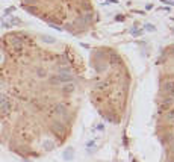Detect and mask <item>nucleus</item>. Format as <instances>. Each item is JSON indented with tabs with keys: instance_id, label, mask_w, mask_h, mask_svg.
I'll use <instances>...</instances> for the list:
<instances>
[{
	"instance_id": "obj_1",
	"label": "nucleus",
	"mask_w": 174,
	"mask_h": 162,
	"mask_svg": "<svg viewBox=\"0 0 174 162\" xmlns=\"http://www.w3.org/2000/svg\"><path fill=\"white\" fill-rule=\"evenodd\" d=\"M76 62L71 52L27 32L0 38V144L23 159L65 144L82 97Z\"/></svg>"
},
{
	"instance_id": "obj_2",
	"label": "nucleus",
	"mask_w": 174,
	"mask_h": 162,
	"mask_svg": "<svg viewBox=\"0 0 174 162\" xmlns=\"http://www.w3.org/2000/svg\"><path fill=\"white\" fill-rule=\"evenodd\" d=\"M100 61L94 59L96 74L91 79V100L98 114L109 123L118 124L126 114L129 97V73L115 52H98Z\"/></svg>"
},
{
	"instance_id": "obj_3",
	"label": "nucleus",
	"mask_w": 174,
	"mask_h": 162,
	"mask_svg": "<svg viewBox=\"0 0 174 162\" xmlns=\"http://www.w3.org/2000/svg\"><path fill=\"white\" fill-rule=\"evenodd\" d=\"M157 135L163 149L165 162H174V70L161 76L157 97Z\"/></svg>"
}]
</instances>
